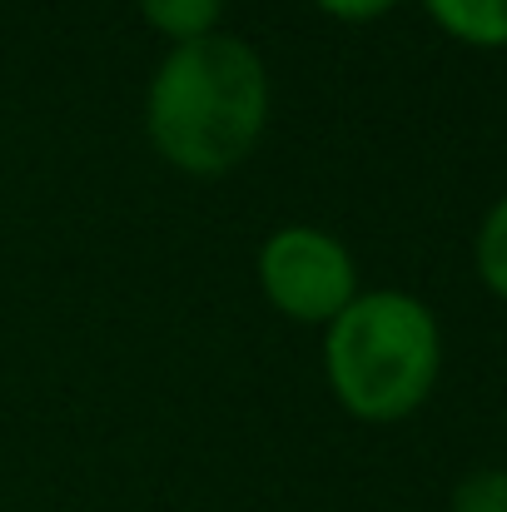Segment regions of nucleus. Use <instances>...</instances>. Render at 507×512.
Segmentation results:
<instances>
[{
  "instance_id": "f257e3e1",
  "label": "nucleus",
  "mask_w": 507,
  "mask_h": 512,
  "mask_svg": "<svg viewBox=\"0 0 507 512\" xmlns=\"http://www.w3.org/2000/svg\"><path fill=\"white\" fill-rule=\"evenodd\" d=\"M150 140L174 170L224 174L234 170L269 120L264 60L234 35H199L165 55L150 80Z\"/></svg>"
},
{
  "instance_id": "f03ea898",
  "label": "nucleus",
  "mask_w": 507,
  "mask_h": 512,
  "mask_svg": "<svg viewBox=\"0 0 507 512\" xmlns=\"http://www.w3.org/2000/svg\"><path fill=\"white\" fill-rule=\"evenodd\" d=\"M329 383L338 403L363 423L408 418L438 378V324L408 294H358L329 329Z\"/></svg>"
},
{
  "instance_id": "7ed1b4c3",
  "label": "nucleus",
  "mask_w": 507,
  "mask_h": 512,
  "mask_svg": "<svg viewBox=\"0 0 507 512\" xmlns=\"http://www.w3.org/2000/svg\"><path fill=\"white\" fill-rule=\"evenodd\" d=\"M259 284L264 299L299 319V324H334L338 314L358 299V274L348 249L324 229H279L259 249Z\"/></svg>"
},
{
  "instance_id": "20e7f679",
  "label": "nucleus",
  "mask_w": 507,
  "mask_h": 512,
  "mask_svg": "<svg viewBox=\"0 0 507 512\" xmlns=\"http://www.w3.org/2000/svg\"><path fill=\"white\" fill-rule=\"evenodd\" d=\"M433 20L468 45H507V0H423Z\"/></svg>"
},
{
  "instance_id": "39448f33",
  "label": "nucleus",
  "mask_w": 507,
  "mask_h": 512,
  "mask_svg": "<svg viewBox=\"0 0 507 512\" xmlns=\"http://www.w3.org/2000/svg\"><path fill=\"white\" fill-rule=\"evenodd\" d=\"M145 20L169 35V40H199V35H214V20L224 15V0H140Z\"/></svg>"
},
{
  "instance_id": "423d86ee",
  "label": "nucleus",
  "mask_w": 507,
  "mask_h": 512,
  "mask_svg": "<svg viewBox=\"0 0 507 512\" xmlns=\"http://www.w3.org/2000/svg\"><path fill=\"white\" fill-rule=\"evenodd\" d=\"M478 274L498 299H507V199L493 204V214L478 229Z\"/></svg>"
},
{
  "instance_id": "0eeeda50",
  "label": "nucleus",
  "mask_w": 507,
  "mask_h": 512,
  "mask_svg": "<svg viewBox=\"0 0 507 512\" xmlns=\"http://www.w3.org/2000/svg\"><path fill=\"white\" fill-rule=\"evenodd\" d=\"M453 512H507V468H478L453 488Z\"/></svg>"
},
{
  "instance_id": "6e6552de",
  "label": "nucleus",
  "mask_w": 507,
  "mask_h": 512,
  "mask_svg": "<svg viewBox=\"0 0 507 512\" xmlns=\"http://www.w3.org/2000/svg\"><path fill=\"white\" fill-rule=\"evenodd\" d=\"M334 20H378L383 10H393L398 0H319Z\"/></svg>"
}]
</instances>
